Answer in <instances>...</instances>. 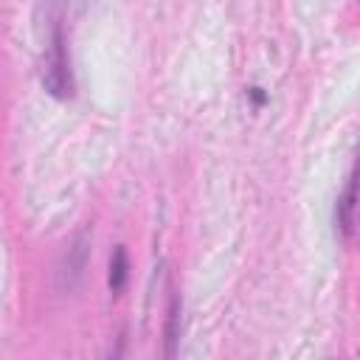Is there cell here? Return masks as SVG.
Here are the masks:
<instances>
[{"mask_svg": "<svg viewBox=\"0 0 360 360\" xmlns=\"http://www.w3.org/2000/svg\"><path fill=\"white\" fill-rule=\"evenodd\" d=\"M42 87L53 98H70L73 96V73H70V56H68V34L59 20H51L48 45L42 53Z\"/></svg>", "mask_w": 360, "mask_h": 360, "instance_id": "cell-1", "label": "cell"}, {"mask_svg": "<svg viewBox=\"0 0 360 360\" xmlns=\"http://www.w3.org/2000/svg\"><path fill=\"white\" fill-rule=\"evenodd\" d=\"M166 360H172V357H166Z\"/></svg>", "mask_w": 360, "mask_h": 360, "instance_id": "cell-5", "label": "cell"}, {"mask_svg": "<svg viewBox=\"0 0 360 360\" xmlns=\"http://www.w3.org/2000/svg\"><path fill=\"white\" fill-rule=\"evenodd\" d=\"M354 208H357V172L352 169L346 177V186L335 202V228L343 239L354 236Z\"/></svg>", "mask_w": 360, "mask_h": 360, "instance_id": "cell-2", "label": "cell"}, {"mask_svg": "<svg viewBox=\"0 0 360 360\" xmlns=\"http://www.w3.org/2000/svg\"><path fill=\"white\" fill-rule=\"evenodd\" d=\"M127 278H129V256H127V248L124 245H115L112 248V256H110V270H107V287H110V292H121L127 287Z\"/></svg>", "mask_w": 360, "mask_h": 360, "instance_id": "cell-3", "label": "cell"}, {"mask_svg": "<svg viewBox=\"0 0 360 360\" xmlns=\"http://www.w3.org/2000/svg\"><path fill=\"white\" fill-rule=\"evenodd\" d=\"M248 98H250V104H253L256 110L267 104V93H264L262 87H256V84H253V87H248Z\"/></svg>", "mask_w": 360, "mask_h": 360, "instance_id": "cell-4", "label": "cell"}]
</instances>
